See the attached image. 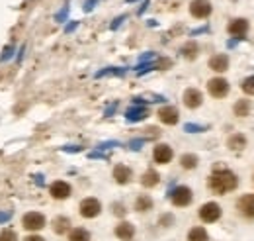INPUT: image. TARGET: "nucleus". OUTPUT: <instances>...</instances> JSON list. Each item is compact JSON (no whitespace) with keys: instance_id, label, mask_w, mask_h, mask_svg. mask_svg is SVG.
I'll list each match as a JSON object with an SVG mask.
<instances>
[{"instance_id":"7ed1b4c3","label":"nucleus","mask_w":254,"mask_h":241,"mask_svg":"<svg viewBox=\"0 0 254 241\" xmlns=\"http://www.w3.org/2000/svg\"><path fill=\"white\" fill-rule=\"evenodd\" d=\"M200 218L205 222V224H213L221 218V206L217 202H207L200 208Z\"/></svg>"},{"instance_id":"b1692460","label":"nucleus","mask_w":254,"mask_h":241,"mask_svg":"<svg viewBox=\"0 0 254 241\" xmlns=\"http://www.w3.org/2000/svg\"><path fill=\"white\" fill-rule=\"evenodd\" d=\"M69 241H90V232L84 228H76L69 234Z\"/></svg>"},{"instance_id":"423d86ee","label":"nucleus","mask_w":254,"mask_h":241,"mask_svg":"<svg viewBox=\"0 0 254 241\" xmlns=\"http://www.w3.org/2000/svg\"><path fill=\"white\" fill-rule=\"evenodd\" d=\"M80 216L82 218H96L100 212H102V204L96 200V198H84L80 202Z\"/></svg>"},{"instance_id":"f3484780","label":"nucleus","mask_w":254,"mask_h":241,"mask_svg":"<svg viewBox=\"0 0 254 241\" xmlns=\"http://www.w3.org/2000/svg\"><path fill=\"white\" fill-rule=\"evenodd\" d=\"M227 145L231 151H241L247 147V137L243 134H233L229 139H227Z\"/></svg>"},{"instance_id":"4be33fe9","label":"nucleus","mask_w":254,"mask_h":241,"mask_svg":"<svg viewBox=\"0 0 254 241\" xmlns=\"http://www.w3.org/2000/svg\"><path fill=\"white\" fill-rule=\"evenodd\" d=\"M251 110H253L251 100H237V104H235V116L247 118V116L251 114Z\"/></svg>"},{"instance_id":"473e14b6","label":"nucleus","mask_w":254,"mask_h":241,"mask_svg":"<svg viewBox=\"0 0 254 241\" xmlns=\"http://www.w3.org/2000/svg\"><path fill=\"white\" fill-rule=\"evenodd\" d=\"M129 145H131V149H141V145H143V139H135V141H131Z\"/></svg>"},{"instance_id":"1a4fd4ad","label":"nucleus","mask_w":254,"mask_h":241,"mask_svg":"<svg viewBox=\"0 0 254 241\" xmlns=\"http://www.w3.org/2000/svg\"><path fill=\"white\" fill-rule=\"evenodd\" d=\"M237 210L241 216L249 218V220H254V194H245L239 198L237 202Z\"/></svg>"},{"instance_id":"aec40b11","label":"nucleus","mask_w":254,"mask_h":241,"mask_svg":"<svg viewBox=\"0 0 254 241\" xmlns=\"http://www.w3.org/2000/svg\"><path fill=\"white\" fill-rule=\"evenodd\" d=\"M127 120L129 122H139V120H145L149 116V110L147 108H139V106H133L126 112Z\"/></svg>"},{"instance_id":"dca6fc26","label":"nucleus","mask_w":254,"mask_h":241,"mask_svg":"<svg viewBox=\"0 0 254 241\" xmlns=\"http://www.w3.org/2000/svg\"><path fill=\"white\" fill-rule=\"evenodd\" d=\"M114 179L118 185H127L131 181V169L127 165H116L114 169Z\"/></svg>"},{"instance_id":"a878e982","label":"nucleus","mask_w":254,"mask_h":241,"mask_svg":"<svg viewBox=\"0 0 254 241\" xmlns=\"http://www.w3.org/2000/svg\"><path fill=\"white\" fill-rule=\"evenodd\" d=\"M180 165H182L184 169H196V167H198V157H196L194 153H186V155H182Z\"/></svg>"},{"instance_id":"20e7f679","label":"nucleus","mask_w":254,"mask_h":241,"mask_svg":"<svg viewBox=\"0 0 254 241\" xmlns=\"http://www.w3.org/2000/svg\"><path fill=\"white\" fill-rule=\"evenodd\" d=\"M22 226L27 232H39L41 228H45V216L39 212H29L22 218Z\"/></svg>"},{"instance_id":"2eb2a0df","label":"nucleus","mask_w":254,"mask_h":241,"mask_svg":"<svg viewBox=\"0 0 254 241\" xmlns=\"http://www.w3.org/2000/svg\"><path fill=\"white\" fill-rule=\"evenodd\" d=\"M116 236L122 241H131L135 236V226L129 222H122L120 226H116Z\"/></svg>"},{"instance_id":"4468645a","label":"nucleus","mask_w":254,"mask_h":241,"mask_svg":"<svg viewBox=\"0 0 254 241\" xmlns=\"http://www.w3.org/2000/svg\"><path fill=\"white\" fill-rule=\"evenodd\" d=\"M209 69L215 71V73H225V71L229 69V57L223 55V53L213 55V57L209 59Z\"/></svg>"},{"instance_id":"393cba45","label":"nucleus","mask_w":254,"mask_h":241,"mask_svg":"<svg viewBox=\"0 0 254 241\" xmlns=\"http://www.w3.org/2000/svg\"><path fill=\"white\" fill-rule=\"evenodd\" d=\"M188 241H209V236L203 228H194L188 234Z\"/></svg>"},{"instance_id":"72a5a7b5","label":"nucleus","mask_w":254,"mask_h":241,"mask_svg":"<svg viewBox=\"0 0 254 241\" xmlns=\"http://www.w3.org/2000/svg\"><path fill=\"white\" fill-rule=\"evenodd\" d=\"M24 241H45L43 238H39V236H29V238H25Z\"/></svg>"},{"instance_id":"cd10ccee","label":"nucleus","mask_w":254,"mask_h":241,"mask_svg":"<svg viewBox=\"0 0 254 241\" xmlns=\"http://www.w3.org/2000/svg\"><path fill=\"white\" fill-rule=\"evenodd\" d=\"M0 241H18V236H16V232L14 230H2L0 232Z\"/></svg>"},{"instance_id":"9d476101","label":"nucleus","mask_w":254,"mask_h":241,"mask_svg":"<svg viewBox=\"0 0 254 241\" xmlns=\"http://www.w3.org/2000/svg\"><path fill=\"white\" fill-rule=\"evenodd\" d=\"M184 104H186V108H190V110H196V108H200L202 106V102H203V96H202V92L198 90V88H188L186 92H184Z\"/></svg>"},{"instance_id":"ddd939ff","label":"nucleus","mask_w":254,"mask_h":241,"mask_svg":"<svg viewBox=\"0 0 254 241\" xmlns=\"http://www.w3.org/2000/svg\"><path fill=\"white\" fill-rule=\"evenodd\" d=\"M227 31H229L231 35L243 37V35L249 31V22H247L245 18H237V20H233V22L227 26Z\"/></svg>"},{"instance_id":"f8f14e48","label":"nucleus","mask_w":254,"mask_h":241,"mask_svg":"<svg viewBox=\"0 0 254 241\" xmlns=\"http://www.w3.org/2000/svg\"><path fill=\"white\" fill-rule=\"evenodd\" d=\"M158 118H160V122L162 124H166V126H174V124H178V110L174 108V106H164V108H160L158 110Z\"/></svg>"},{"instance_id":"a211bd4d","label":"nucleus","mask_w":254,"mask_h":241,"mask_svg":"<svg viewBox=\"0 0 254 241\" xmlns=\"http://www.w3.org/2000/svg\"><path fill=\"white\" fill-rule=\"evenodd\" d=\"M160 183V175L156 173V171H152V169H149L143 177H141V185L145 187V188H152V187H156Z\"/></svg>"},{"instance_id":"39448f33","label":"nucleus","mask_w":254,"mask_h":241,"mask_svg":"<svg viewBox=\"0 0 254 241\" xmlns=\"http://www.w3.org/2000/svg\"><path fill=\"white\" fill-rule=\"evenodd\" d=\"M207 90H209V94H211L213 98H225V96L229 94V82H227L225 79H221V77L211 79V80L207 82Z\"/></svg>"},{"instance_id":"f03ea898","label":"nucleus","mask_w":254,"mask_h":241,"mask_svg":"<svg viewBox=\"0 0 254 241\" xmlns=\"http://www.w3.org/2000/svg\"><path fill=\"white\" fill-rule=\"evenodd\" d=\"M168 196H170V200H172V204L174 206H178V208H184V206H188L190 202H192V190L188 188V187H176L174 190H170L168 192Z\"/></svg>"},{"instance_id":"5701e85b","label":"nucleus","mask_w":254,"mask_h":241,"mask_svg":"<svg viewBox=\"0 0 254 241\" xmlns=\"http://www.w3.org/2000/svg\"><path fill=\"white\" fill-rule=\"evenodd\" d=\"M152 208V198L147 196V194H141L137 200H135V210L137 212H149Z\"/></svg>"},{"instance_id":"7c9ffc66","label":"nucleus","mask_w":254,"mask_h":241,"mask_svg":"<svg viewBox=\"0 0 254 241\" xmlns=\"http://www.w3.org/2000/svg\"><path fill=\"white\" fill-rule=\"evenodd\" d=\"M184 130L194 134V132H203L205 128H203V126H196V124H186V128H184Z\"/></svg>"},{"instance_id":"6ab92c4d","label":"nucleus","mask_w":254,"mask_h":241,"mask_svg":"<svg viewBox=\"0 0 254 241\" xmlns=\"http://www.w3.org/2000/svg\"><path fill=\"white\" fill-rule=\"evenodd\" d=\"M69 230H71V220H69V218L59 216V218L53 220V232H55V234L63 236V234H67Z\"/></svg>"},{"instance_id":"6e6552de","label":"nucleus","mask_w":254,"mask_h":241,"mask_svg":"<svg viewBox=\"0 0 254 241\" xmlns=\"http://www.w3.org/2000/svg\"><path fill=\"white\" fill-rule=\"evenodd\" d=\"M172 157H174L172 147H170V145H166V143H158V145L154 147V151H152V159H154V163H158V165H166V163H170V161H172Z\"/></svg>"},{"instance_id":"f257e3e1","label":"nucleus","mask_w":254,"mask_h":241,"mask_svg":"<svg viewBox=\"0 0 254 241\" xmlns=\"http://www.w3.org/2000/svg\"><path fill=\"white\" fill-rule=\"evenodd\" d=\"M207 187L215 194H227L239 187V179L235 173L227 169H215V173L207 179Z\"/></svg>"},{"instance_id":"c756f323","label":"nucleus","mask_w":254,"mask_h":241,"mask_svg":"<svg viewBox=\"0 0 254 241\" xmlns=\"http://www.w3.org/2000/svg\"><path fill=\"white\" fill-rule=\"evenodd\" d=\"M158 224H160L162 228H168V226L174 224V216H172V214H166V216H162V218L158 220Z\"/></svg>"},{"instance_id":"0eeeda50","label":"nucleus","mask_w":254,"mask_h":241,"mask_svg":"<svg viewBox=\"0 0 254 241\" xmlns=\"http://www.w3.org/2000/svg\"><path fill=\"white\" fill-rule=\"evenodd\" d=\"M211 10H213V6H211L209 0H194V2L190 4V14H192L194 18H198V20L207 18V16L211 14Z\"/></svg>"},{"instance_id":"bb28decb","label":"nucleus","mask_w":254,"mask_h":241,"mask_svg":"<svg viewBox=\"0 0 254 241\" xmlns=\"http://www.w3.org/2000/svg\"><path fill=\"white\" fill-rule=\"evenodd\" d=\"M241 88H243V92H245V94L254 96V77H247V79L241 82Z\"/></svg>"},{"instance_id":"412c9836","label":"nucleus","mask_w":254,"mask_h":241,"mask_svg":"<svg viewBox=\"0 0 254 241\" xmlns=\"http://www.w3.org/2000/svg\"><path fill=\"white\" fill-rule=\"evenodd\" d=\"M198 51H200V47H198V43H196V41H188V43L180 49V53H182L188 61H194V59L198 57Z\"/></svg>"},{"instance_id":"2f4dec72","label":"nucleus","mask_w":254,"mask_h":241,"mask_svg":"<svg viewBox=\"0 0 254 241\" xmlns=\"http://www.w3.org/2000/svg\"><path fill=\"white\" fill-rule=\"evenodd\" d=\"M145 132H147V135H149V137H158V135H160L158 128H147Z\"/></svg>"},{"instance_id":"c85d7f7f","label":"nucleus","mask_w":254,"mask_h":241,"mask_svg":"<svg viewBox=\"0 0 254 241\" xmlns=\"http://www.w3.org/2000/svg\"><path fill=\"white\" fill-rule=\"evenodd\" d=\"M112 210H114V214H116V216H120V218H124V216L127 214L126 206H124V204H120V202H116V204L112 206Z\"/></svg>"},{"instance_id":"9b49d317","label":"nucleus","mask_w":254,"mask_h":241,"mask_svg":"<svg viewBox=\"0 0 254 241\" xmlns=\"http://www.w3.org/2000/svg\"><path fill=\"white\" fill-rule=\"evenodd\" d=\"M49 190H51V196L55 200H65V198L71 196V185L65 183V181H55Z\"/></svg>"}]
</instances>
